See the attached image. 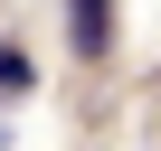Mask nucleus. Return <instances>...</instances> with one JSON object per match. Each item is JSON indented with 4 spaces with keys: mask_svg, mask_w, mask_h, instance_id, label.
<instances>
[{
    "mask_svg": "<svg viewBox=\"0 0 161 151\" xmlns=\"http://www.w3.org/2000/svg\"><path fill=\"white\" fill-rule=\"evenodd\" d=\"M66 38H76V57H104L114 47V0H66Z\"/></svg>",
    "mask_w": 161,
    "mask_h": 151,
    "instance_id": "obj_1",
    "label": "nucleus"
},
{
    "mask_svg": "<svg viewBox=\"0 0 161 151\" xmlns=\"http://www.w3.org/2000/svg\"><path fill=\"white\" fill-rule=\"evenodd\" d=\"M38 85V66H29V47H0V95H29Z\"/></svg>",
    "mask_w": 161,
    "mask_h": 151,
    "instance_id": "obj_2",
    "label": "nucleus"
},
{
    "mask_svg": "<svg viewBox=\"0 0 161 151\" xmlns=\"http://www.w3.org/2000/svg\"><path fill=\"white\" fill-rule=\"evenodd\" d=\"M0 151H10V123H0Z\"/></svg>",
    "mask_w": 161,
    "mask_h": 151,
    "instance_id": "obj_3",
    "label": "nucleus"
}]
</instances>
